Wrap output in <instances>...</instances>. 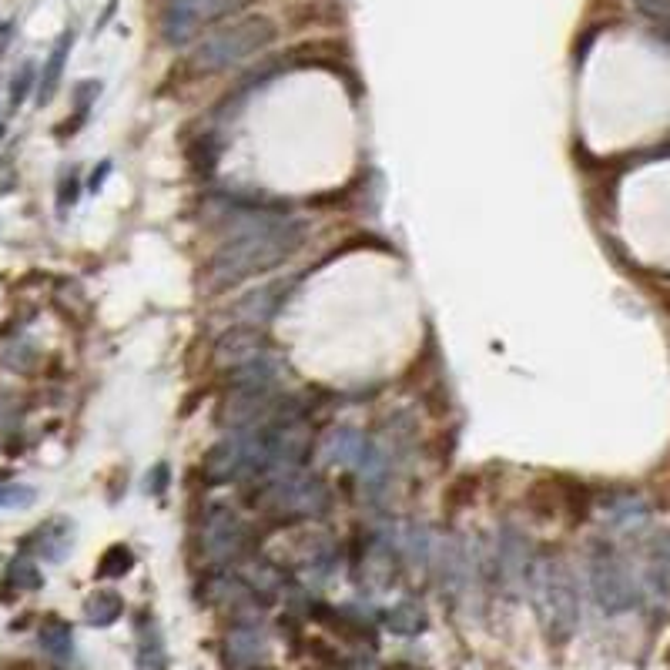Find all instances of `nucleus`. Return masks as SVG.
<instances>
[{
    "instance_id": "nucleus-1",
    "label": "nucleus",
    "mask_w": 670,
    "mask_h": 670,
    "mask_svg": "<svg viewBox=\"0 0 670 670\" xmlns=\"http://www.w3.org/2000/svg\"><path fill=\"white\" fill-rule=\"evenodd\" d=\"M302 238V222L289 215L258 212L238 225L235 235L215 252L212 265H208V282H212V289H228V285H238L252 275H262L268 268L282 265L302 245Z\"/></svg>"
},
{
    "instance_id": "nucleus-2",
    "label": "nucleus",
    "mask_w": 670,
    "mask_h": 670,
    "mask_svg": "<svg viewBox=\"0 0 670 670\" xmlns=\"http://www.w3.org/2000/svg\"><path fill=\"white\" fill-rule=\"evenodd\" d=\"M258 510L279 520H309L329 510V486L322 476L309 473L302 466L279 469V473L262 476V490H258Z\"/></svg>"
},
{
    "instance_id": "nucleus-3",
    "label": "nucleus",
    "mask_w": 670,
    "mask_h": 670,
    "mask_svg": "<svg viewBox=\"0 0 670 670\" xmlns=\"http://www.w3.org/2000/svg\"><path fill=\"white\" fill-rule=\"evenodd\" d=\"M530 597L536 603V614H540L543 627L550 630L553 640H567L577 630L580 617V600L577 587H573V573L567 563L560 560H536L530 567Z\"/></svg>"
},
{
    "instance_id": "nucleus-4",
    "label": "nucleus",
    "mask_w": 670,
    "mask_h": 670,
    "mask_svg": "<svg viewBox=\"0 0 670 670\" xmlns=\"http://www.w3.org/2000/svg\"><path fill=\"white\" fill-rule=\"evenodd\" d=\"M302 399L279 392L275 386H235L218 406V423L232 429H268L282 423H299Z\"/></svg>"
},
{
    "instance_id": "nucleus-5",
    "label": "nucleus",
    "mask_w": 670,
    "mask_h": 670,
    "mask_svg": "<svg viewBox=\"0 0 670 670\" xmlns=\"http://www.w3.org/2000/svg\"><path fill=\"white\" fill-rule=\"evenodd\" d=\"M272 41H275V24L262 14H252V17H242V21L222 27V31L208 34L205 41L195 47V54H191V64H195L198 71L215 74L232 64H242L245 57L258 54Z\"/></svg>"
},
{
    "instance_id": "nucleus-6",
    "label": "nucleus",
    "mask_w": 670,
    "mask_h": 670,
    "mask_svg": "<svg viewBox=\"0 0 670 670\" xmlns=\"http://www.w3.org/2000/svg\"><path fill=\"white\" fill-rule=\"evenodd\" d=\"M590 587L607 614H624L637 603V583L630 577L627 563L607 547H597L590 557Z\"/></svg>"
},
{
    "instance_id": "nucleus-7",
    "label": "nucleus",
    "mask_w": 670,
    "mask_h": 670,
    "mask_svg": "<svg viewBox=\"0 0 670 670\" xmlns=\"http://www.w3.org/2000/svg\"><path fill=\"white\" fill-rule=\"evenodd\" d=\"M248 547V526L232 506H212L201 526V550L212 563H232Z\"/></svg>"
},
{
    "instance_id": "nucleus-8",
    "label": "nucleus",
    "mask_w": 670,
    "mask_h": 670,
    "mask_svg": "<svg viewBox=\"0 0 670 670\" xmlns=\"http://www.w3.org/2000/svg\"><path fill=\"white\" fill-rule=\"evenodd\" d=\"M232 0H171L161 17V34L168 44H188L201 31V24L215 21Z\"/></svg>"
},
{
    "instance_id": "nucleus-9",
    "label": "nucleus",
    "mask_w": 670,
    "mask_h": 670,
    "mask_svg": "<svg viewBox=\"0 0 670 670\" xmlns=\"http://www.w3.org/2000/svg\"><path fill=\"white\" fill-rule=\"evenodd\" d=\"M285 295H289V282H272V285H262V289L242 295L228 312H232L242 325H258V322H268L275 312H279Z\"/></svg>"
},
{
    "instance_id": "nucleus-10",
    "label": "nucleus",
    "mask_w": 670,
    "mask_h": 670,
    "mask_svg": "<svg viewBox=\"0 0 670 670\" xmlns=\"http://www.w3.org/2000/svg\"><path fill=\"white\" fill-rule=\"evenodd\" d=\"M262 352H265L262 332H258L255 325H242V329L222 335V342H218V349H215V362H218V366L235 369V366H242V362H248V359L262 356Z\"/></svg>"
},
{
    "instance_id": "nucleus-11",
    "label": "nucleus",
    "mask_w": 670,
    "mask_h": 670,
    "mask_svg": "<svg viewBox=\"0 0 670 670\" xmlns=\"http://www.w3.org/2000/svg\"><path fill=\"white\" fill-rule=\"evenodd\" d=\"M71 44H74V34L64 31L57 37V44L51 47V54H47L44 61V71H41V81H37V104H51L57 88H61V78H64V67H67V57H71Z\"/></svg>"
},
{
    "instance_id": "nucleus-12",
    "label": "nucleus",
    "mask_w": 670,
    "mask_h": 670,
    "mask_svg": "<svg viewBox=\"0 0 670 670\" xmlns=\"http://www.w3.org/2000/svg\"><path fill=\"white\" fill-rule=\"evenodd\" d=\"M34 550L37 557H44L47 563H61L74 547V523L71 520H51L44 523L41 530L34 533Z\"/></svg>"
},
{
    "instance_id": "nucleus-13",
    "label": "nucleus",
    "mask_w": 670,
    "mask_h": 670,
    "mask_svg": "<svg viewBox=\"0 0 670 670\" xmlns=\"http://www.w3.org/2000/svg\"><path fill=\"white\" fill-rule=\"evenodd\" d=\"M134 634H138V670H168V650L155 620L141 617Z\"/></svg>"
},
{
    "instance_id": "nucleus-14",
    "label": "nucleus",
    "mask_w": 670,
    "mask_h": 670,
    "mask_svg": "<svg viewBox=\"0 0 670 670\" xmlns=\"http://www.w3.org/2000/svg\"><path fill=\"white\" fill-rule=\"evenodd\" d=\"M228 657L235 664H258L265 657V634L255 624H238L232 634H228Z\"/></svg>"
},
{
    "instance_id": "nucleus-15",
    "label": "nucleus",
    "mask_w": 670,
    "mask_h": 670,
    "mask_svg": "<svg viewBox=\"0 0 670 670\" xmlns=\"http://www.w3.org/2000/svg\"><path fill=\"white\" fill-rule=\"evenodd\" d=\"M325 459L339 466H359L366 459V439H362L359 429H339L325 443Z\"/></svg>"
},
{
    "instance_id": "nucleus-16",
    "label": "nucleus",
    "mask_w": 670,
    "mask_h": 670,
    "mask_svg": "<svg viewBox=\"0 0 670 670\" xmlns=\"http://www.w3.org/2000/svg\"><path fill=\"white\" fill-rule=\"evenodd\" d=\"M121 610H124V600L114 590L91 593L88 603H84V617H88L91 627H111L114 620L121 617Z\"/></svg>"
},
{
    "instance_id": "nucleus-17",
    "label": "nucleus",
    "mask_w": 670,
    "mask_h": 670,
    "mask_svg": "<svg viewBox=\"0 0 670 670\" xmlns=\"http://www.w3.org/2000/svg\"><path fill=\"white\" fill-rule=\"evenodd\" d=\"M386 627L399 637H416V634H423L426 630V610L413 600H402L399 607L389 610Z\"/></svg>"
},
{
    "instance_id": "nucleus-18",
    "label": "nucleus",
    "mask_w": 670,
    "mask_h": 670,
    "mask_svg": "<svg viewBox=\"0 0 670 670\" xmlns=\"http://www.w3.org/2000/svg\"><path fill=\"white\" fill-rule=\"evenodd\" d=\"M41 650L54 660H71L74 657V634L71 627L61 624V620H51V624L41 627Z\"/></svg>"
},
{
    "instance_id": "nucleus-19",
    "label": "nucleus",
    "mask_w": 670,
    "mask_h": 670,
    "mask_svg": "<svg viewBox=\"0 0 670 670\" xmlns=\"http://www.w3.org/2000/svg\"><path fill=\"white\" fill-rule=\"evenodd\" d=\"M439 567H443V587H449L453 593L463 587L466 560H463V553H459L456 543H446V547H443V553H439Z\"/></svg>"
},
{
    "instance_id": "nucleus-20",
    "label": "nucleus",
    "mask_w": 670,
    "mask_h": 670,
    "mask_svg": "<svg viewBox=\"0 0 670 670\" xmlns=\"http://www.w3.org/2000/svg\"><path fill=\"white\" fill-rule=\"evenodd\" d=\"M7 583L17 587V590H37L44 580H41V570H37V563L21 553V557H14L11 567H7Z\"/></svg>"
},
{
    "instance_id": "nucleus-21",
    "label": "nucleus",
    "mask_w": 670,
    "mask_h": 670,
    "mask_svg": "<svg viewBox=\"0 0 670 670\" xmlns=\"http://www.w3.org/2000/svg\"><path fill=\"white\" fill-rule=\"evenodd\" d=\"M134 567V553L128 550V547H111L108 553L101 557V563H98V577H104V580H114V577H124Z\"/></svg>"
},
{
    "instance_id": "nucleus-22",
    "label": "nucleus",
    "mask_w": 670,
    "mask_h": 670,
    "mask_svg": "<svg viewBox=\"0 0 670 670\" xmlns=\"http://www.w3.org/2000/svg\"><path fill=\"white\" fill-rule=\"evenodd\" d=\"M37 500L34 486L24 483H0V510H27Z\"/></svg>"
},
{
    "instance_id": "nucleus-23",
    "label": "nucleus",
    "mask_w": 670,
    "mask_h": 670,
    "mask_svg": "<svg viewBox=\"0 0 670 670\" xmlns=\"http://www.w3.org/2000/svg\"><path fill=\"white\" fill-rule=\"evenodd\" d=\"M34 74H37V67L27 61V64H21V71L11 78V104L14 108H21V104L27 101V94H31V88H34Z\"/></svg>"
},
{
    "instance_id": "nucleus-24",
    "label": "nucleus",
    "mask_w": 670,
    "mask_h": 670,
    "mask_svg": "<svg viewBox=\"0 0 670 670\" xmlns=\"http://www.w3.org/2000/svg\"><path fill=\"white\" fill-rule=\"evenodd\" d=\"M57 201H61V212L67 205H74L78 201V181H74V171L61 181V191H57Z\"/></svg>"
},
{
    "instance_id": "nucleus-25",
    "label": "nucleus",
    "mask_w": 670,
    "mask_h": 670,
    "mask_svg": "<svg viewBox=\"0 0 670 670\" xmlns=\"http://www.w3.org/2000/svg\"><path fill=\"white\" fill-rule=\"evenodd\" d=\"M111 171V161H101V168H94V175H91V191H98L101 185H104V175Z\"/></svg>"
},
{
    "instance_id": "nucleus-26",
    "label": "nucleus",
    "mask_w": 670,
    "mask_h": 670,
    "mask_svg": "<svg viewBox=\"0 0 670 670\" xmlns=\"http://www.w3.org/2000/svg\"><path fill=\"white\" fill-rule=\"evenodd\" d=\"M4 134H7V124H4V121H0V141H4Z\"/></svg>"
}]
</instances>
